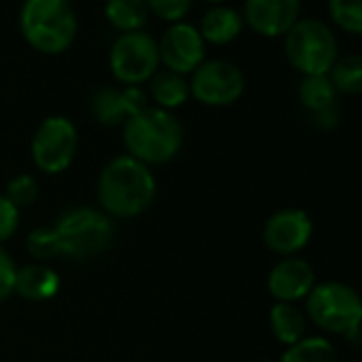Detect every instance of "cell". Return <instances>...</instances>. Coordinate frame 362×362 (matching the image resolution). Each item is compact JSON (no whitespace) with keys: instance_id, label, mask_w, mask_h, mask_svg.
Listing matches in <instances>:
<instances>
[{"instance_id":"obj_9","label":"cell","mask_w":362,"mask_h":362,"mask_svg":"<svg viewBox=\"0 0 362 362\" xmlns=\"http://www.w3.org/2000/svg\"><path fill=\"white\" fill-rule=\"evenodd\" d=\"M245 77L226 60H205L190 79V96L207 107H228L243 96Z\"/></svg>"},{"instance_id":"obj_27","label":"cell","mask_w":362,"mask_h":362,"mask_svg":"<svg viewBox=\"0 0 362 362\" xmlns=\"http://www.w3.org/2000/svg\"><path fill=\"white\" fill-rule=\"evenodd\" d=\"M20 226V209L13 207L5 194H0V245L9 241Z\"/></svg>"},{"instance_id":"obj_19","label":"cell","mask_w":362,"mask_h":362,"mask_svg":"<svg viewBox=\"0 0 362 362\" xmlns=\"http://www.w3.org/2000/svg\"><path fill=\"white\" fill-rule=\"evenodd\" d=\"M105 18L122 35L136 33L147 24L149 9L145 5V0H107Z\"/></svg>"},{"instance_id":"obj_28","label":"cell","mask_w":362,"mask_h":362,"mask_svg":"<svg viewBox=\"0 0 362 362\" xmlns=\"http://www.w3.org/2000/svg\"><path fill=\"white\" fill-rule=\"evenodd\" d=\"M16 273H18L16 260L11 258V254L3 245H0V303L7 300L13 294Z\"/></svg>"},{"instance_id":"obj_25","label":"cell","mask_w":362,"mask_h":362,"mask_svg":"<svg viewBox=\"0 0 362 362\" xmlns=\"http://www.w3.org/2000/svg\"><path fill=\"white\" fill-rule=\"evenodd\" d=\"M26 250L35 258V262H47L52 258H60L58 241L52 226H41L30 230L26 237Z\"/></svg>"},{"instance_id":"obj_10","label":"cell","mask_w":362,"mask_h":362,"mask_svg":"<svg viewBox=\"0 0 362 362\" xmlns=\"http://www.w3.org/2000/svg\"><path fill=\"white\" fill-rule=\"evenodd\" d=\"M158 54L164 71L186 77L205 62V41L199 28L177 22L164 30L162 39L158 41Z\"/></svg>"},{"instance_id":"obj_20","label":"cell","mask_w":362,"mask_h":362,"mask_svg":"<svg viewBox=\"0 0 362 362\" xmlns=\"http://www.w3.org/2000/svg\"><path fill=\"white\" fill-rule=\"evenodd\" d=\"M298 98H300V105L309 111V113H315V111H322L334 103H339V94L330 81L328 75H309L300 81L298 86Z\"/></svg>"},{"instance_id":"obj_14","label":"cell","mask_w":362,"mask_h":362,"mask_svg":"<svg viewBox=\"0 0 362 362\" xmlns=\"http://www.w3.org/2000/svg\"><path fill=\"white\" fill-rule=\"evenodd\" d=\"M300 13V0H245L243 22L262 37L286 35Z\"/></svg>"},{"instance_id":"obj_23","label":"cell","mask_w":362,"mask_h":362,"mask_svg":"<svg viewBox=\"0 0 362 362\" xmlns=\"http://www.w3.org/2000/svg\"><path fill=\"white\" fill-rule=\"evenodd\" d=\"M332 22L351 35H362V0H328Z\"/></svg>"},{"instance_id":"obj_7","label":"cell","mask_w":362,"mask_h":362,"mask_svg":"<svg viewBox=\"0 0 362 362\" xmlns=\"http://www.w3.org/2000/svg\"><path fill=\"white\" fill-rule=\"evenodd\" d=\"M79 132L75 124L64 115L45 117L30 141V158L35 166L45 175L64 173L77 156Z\"/></svg>"},{"instance_id":"obj_26","label":"cell","mask_w":362,"mask_h":362,"mask_svg":"<svg viewBox=\"0 0 362 362\" xmlns=\"http://www.w3.org/2000/svg\"><path fill=\"white\" fill-rule=\"evenodd\" d=\"M194 0H145V5L149 9V13H153L156 18L177 24L179 20H184L188 16V11L192 9Z\"/></svg>"},{"instance_id":"obj_22","label":"cell","mask_w":362,"mask_h":362,"mask_svg":"<svg viewBox=\"0 0 362 362\" xmlns=\"http://www.w3.org/2000/svg\"><path fill=\"white\" fill-rule=\"evenodd\" d=\"M328 77L337 94H347V96L362 94V56L351 54V56L337 58Z\"/></svg>"},{"instance_id":"obj_18","label":"cell","mask_w":362,"mask_h":362,"mask_svg":"<svg viewBox=\"0 0 362 362\" xmlns=\"http://www.w3.org/2000/svg\"><path fill=\"white\" fill-rule=\"evenodd\" d=\"M269 324L273 337L286 347L305 339L307 332V315L296 303H275L269 311Z\"/></svg>"},{"instance_id":"obj_12","label":"cell","mask_w":362,"mask_h":362,"mask_svg":"<svg viewBox=\"0 0 362 362\" xmlns=\"http://www.w3.org/2000/svg\"><path fill=\"white\" fill-rule=\"evenodd\" d=\"M149 107L147 92L141 86H122V88H98L90 98V113L100 126H124L132 115Z\"/></svg>"},{"instance_id":"obj_31","label":"cell","mask_w":362,"mask_h":362,"mask_svg":"<svg viewBox=\"0 0 362 362\" xmlns=\"http://www.w3.org/2000/svg\"><path fill=\"white\" fill-rule=\"evenodd\" d=\"M256 362H271V360H256Z\"/></svg>"},{"instance_id":"obj_16","label":"cell","mask_w":362,"mask_h":362,"mask_svg":"<svg viewBox=\"0 0 362 362\" xmlns=\"http://www.w3.org/2000/svg\"><path fill=\"white\" fill-rule=\"evenodd\" d=\"M147 98L153 103L151 107L173 111L179 109L181 105H186L190 98V81L184 75H177L170 71H158L149 81Z\"/></svg>"},{"instance_id":"obj_21","label":"cell","mask_w":362,"mask_h":362,"mask_svg":"<svg viewBox=\"0 0 362 362\" xmlns=\"http://www.w3.org/2000/svg\"><path fill=\"white\" fill-rule=\"evenodd\" d=\"M279 362H337V349L324 337H305L288 345Z\"/></svg>"},{"instance_id":"obj_32","label":"cell","mask_w":362,"mask_h":362,"mask_svg":"<svg viewBox=\"0 0 362 362\" xmlns=\"http://www.w3.org/2000/svg\"><path fill=\"white\" fill-rule=\"evenodd\" d=\"M360 330H362V324H360Z\"/></svg>"},{"instance_id":"obj_15","label":"cell","mask_w":362,"mask_h":362,"mask_svg":"<svg viewBox=\"0 0 362 362\" xmlns=\"http://www.w3.org/2000/svg\"><path fill=\"white\" fill-rule=\"evenodd\" d=\"M60 286L62 281L56 269H52L47 262H30L18 267L13 294H20L30 303H43L54 298L60 292Z\"/></svg>"},{"instance_id":"obj_6","label":"cell","mask_w":362,"mask_h":362,"mask_svg":"<svg viewBox=\"0 0 362 362\" xmlns=\"http://www.w3.org/2000/svg\"><path fill=\"white\" fill-rule=\"evenodd\" d=\"M286 56L305 77L328 75L339 58L337 37L320 20H298L286 33Z\"/></svg>"},{"instance_id":"obj_1","label":"cell","mask_w":362,"mask_h":362,"mask_svg":"<svg viewBox=\"0 0 362 362\" xmlns=\"http://www.w3.org/2000/svg\"><path fill=\"white\" fill-rule=\"evenodd\" d=\"M156 177L149 166L119 153L111 158L96 181L98 209L111 220H132L143 216L156 201Z\"/></svg>"},{"instance_id":"obj_33","label":"cell","mask_w":362,"mask_h":362,"mask_svg":"<svg viewBox=\"0 0 362 362\" xmlns=\"http://www.w3.org/2000/svg\"><path fill=\"white\" fill-rule=\"evenodd\" d=\"M69 3H73V0H69Z\"/></svg>"},{"instance_id":"obj_24","label":"cell","mask_w":362,"mask_h":362,"mask_svg":"<svg viewBox=\"0 0 362 362\" xmlns=\"http://www.w3.org/2000/svg\"><path fill=\"white\" fill-rule=\"evenodd\" d=\"M39 181L35 175H28V173H20L16 175L13 179H9V184L5 188V197L7 201L18 207V209H24V207H30L37 199H39Z\"/></svg>"},{"instance_id":"obj_17","label":"cell","mask_w":362,"mask_h":362,"mask_svg":"<svg viewBox=\"0 0 362 362\" xmlns=\"http://www.w3.org/2000/svg\"><path fill=\"white\" fill-rule=\"evenodd\" d=\"M243 16L233 7H214L201 20V37L211 45H228L243 30Z\"/></svg>"},{"instance_id":"obj_5","label":"cell","mask_w":362,"mask_h":362,"mask_svg":"<svg viewBox=\"0 0 362 362\" xmlns=\"http://www.w3.org/2000/svg\"><path fill=\"white\" fill-rule=\"evenodd\" d=\"M305 315L330 334L345 339L362 334V296L343 281L315 284L305 298Z\"/></svg>"},{"instance_id":"obj_2","label":"cell","mask_w":362,"mask_h":362,"mask_svg":"<svg viewBox=\"0 0 362 362\" xmlns=\"http://www.w3.org/2000/svg\"><path fill=\"white\" fill-rule=\"evenodd\" d=\"M122 139L130 158L149 168L162 166L173 162L184 147V126L173 111L149 105L122 126Z\"/></svg>"},{"instance_id":"obj_8","label":"cell","mask_w":362,"mask_h":362,"mask_svg":"<svg viewBox=\"0 0 362 362\" xmlns=\"http://www.w3.org/2000/svg\"><path fill=\"white\" fill-rule=\"evenodd\" d=\"M160 66L158 41L143 33H124L109 52V69L122 86L147 83Z\"/></svg>"},{"instance_id":"obj_3","label":"cell","mask_w":362,"mask_h":362,"mask_svg":"<svg viewBox=\"0 0 362 362\" xmlns=\"http://www.w3.org/2000/svg\"><path fill=\"white\" fill-rule=\"evenodd\" d=\"M60 258L66 260H92L109 252L115 241L113 220L96 207L77 205L69 207L52 224Z\"/></svg>"},{"instance_id":"obj_4","label":"cell","mask_w":362,"mask_h":362,"mask_svg":"<svg viewBox=\"0 0 362 362\" xmlns=\"http://www.w3.org/2000/svg\"><path fill=\"white\" fill-rule=\"evenodd\" d=\"M20 30L33 49L58 56L73 45L77 18L69 0H24Z\"/></svg>"},{"instance_id":"obj_13","label":"cell","mask_w":362,"mask_h":362,"mask_svg":"<svg viewBox=\"0 0 362 362\" xmlns=\"http://www.w3.org/2000/svg\"><path fill=\"white\" fill-rule=\"evenodd\" d=\"M315 286L313 267L296 256L281 258L267 277V288L277 303H298L309 296Z\"/></svg>"},{"instance_id":"obj_11","label":"cell","mask_w":362,"mask_h":362,"mask_svg":"<svg viewBox=\"0 0 362 362\" xmlns=\"http://www.w3.org/2000/svg\"><path fill=\"white\" fill-rule=\"evenodd\" d=\"M313 235L311 218L303 209L286 207L275 211L262 228V241L269 252L290 258L307 247Z\"/></svg>"},{"instance_id":"obj_29","label":"cell","mask_w":362,"mask_h":362,"mask_svg":"<svg viewBox=\"0 0 362 362\" xmlns=\"http://www.w3.org/2000/svg\"><path fill=\"white\" fill-rule=\"evenodd\" d=\"M309 117H311V122H313V126L317 130H324V132L334 130L339 126V122H341V105L334 103V105H330V107H326L322 111L309 113Z\"/></svg>"},{"instance_id":"obj_30","label":"cell","mask_w":362,"mask_h":362,"mask_svg":"<svg viewBox=\"0 0 362 362\" xmlns=\"http://www.w3.org/2000/svg\"><path fill=\"white\" fill-rule=\"evenodd\" d=\"M205 3H214V5H218V3H224V0H205Z\"/></svg>"}]
</instances>
